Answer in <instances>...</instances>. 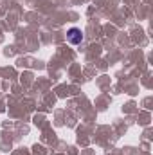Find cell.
<instances>
[{"mask_svg":"<svg viewBox=\"0 0 153 155\" xmlns=\"http://www.w3.org/2000/svg\"><path fill=\"white\" fill-rule=\"evenodd\" d=\"M67 41L72 43V45H79V43L83 41V33H81V29H77V27L69 29V33H67Z\"/></svg>","mask_w":153,"mask_h":155,"instance_id":"obj_1","label":"cell"}]
</instances>
